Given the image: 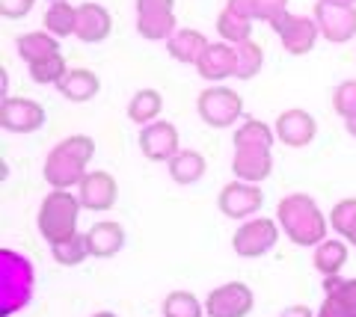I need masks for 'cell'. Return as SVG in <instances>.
Returning a JSON list of instances; mask_svg holds the SVG:
<instances>
[{
	"label": "cell",
	"mask_w": 356,
	"mask_h": 317,
	"mask_svg": "<svg viewBox=\"0 0 356 317\" xmlns=\"http://www.w3.org/2000/svg\"><path fill=\"white\" fill-rule=\"evenodd\" d=\"M264 202V193L261 187L247 181H235V184H226L220 193V211L229 216V220H250V216L259 211Z\"/></svg>",
	"instance_id": "cell-12"
},
{
	"label": "cell",
	"mask_w": 356,
	"mask_h": 317,
	"mask_svg": "<svg viewBox=\"0 0 356 317\" xmlns=\"http://www.w3.org/2000/svg\"><path fill=\"white\" fill-rule=\"evenodd\" d=\"M33 3H36V0H0V15L9 18V21L24 18L33 9Z\"/></svg>",
	"instance_id": "cell-36"
},
{
	"label": "cell",
	"mask_w": 356,
	"mask_h": 317,
	"mask_svg": "<svg viewBox=\"0 0 356 317\" xmlns=\"http://www.w3.org/2000/svg\"><path fill=\"white\" fill-rule=\"evenodd\" d=\"M315 21L321 36L336 42V45H344V42L353 39L356 33V12L350 6H336V3H318L315 6Z\"/></svg>",
	"instance_id": "cell-13"
},
{
	"label": "cell",
	"mask_w": 356,
	"mask_h": 317,
	"mask_svg": "<svg viewBox=\"0 0 356 317\" xmlns=\"http://www.w3.org/2000/svg\"><path fill=\"white\" fill-rule=\"evenodd\" d=\"M288 0H229L226 9L229 12H235L241 18H247V21H255V18H261V21H276L282 12H288Z\"/></svg>",
	"instance_id": "cell-23"
},
{
	"label": "cell",
	"mask_w": 356,
	"mask_h": 317,
	"mask_svg": "<svg viewBox=\"0 0 356 317\" xmlns=\"http://www.w3.org/2000/svg\"><path fill=\"white\" fill-rule=\"evenodd\" d=\"M48 3H69V0H48Z\"/></svg>",
	"instance_id": "cell-41"
},
{
	"label": "cell",
	"mask_w": 356,
	"mask_h": 317,
	"mask_svg": "<svg viewBox=\"0 0 356 317\" xmlns=\"http://www.w3.org/2000/svg\"><path fill=\"white\" fill-rule=\"evenodd\" d=\"M86 246H89V255H95V258H113L125 246V228L110 220L95 223L86 232Z\"/></svg>",
	"instance_id": "cell-19"
},
{
	"label": "cell",
	"mask_w": 356,
	"mask_h": 317,
	"mask_svg": "<svg viewBox=\"0 0 356 317\" xmlns=\"http://www.w3.org/2000/svg\"><path fill=\"white\" fill-rule=\"evenodd\" d=\"M211 42L202 36L199 30H175L170 39H166V48H170V57L184 62V65H196L199 60H202V53L208 51Z\"/></svg>",
	"instance_id": "cell-20"
},
{
	"label": "cell",
	"mask_w": 356,
	"mask_h": 317,
	"mask_svg": "<svg viewBox=\"0 0 356 317\" xmlns=\"http://www.w3.org/2000/svg\"><path fill=\"white\" fill-rule=\"evenodd\" d=\"M95 155V143L92 137L86 134H74V137H65L63 143H57L48 157H44V181L51 184L54 190H69L74 184L83 181L86 175V163L92 160Z\"/></svg>",
	"instance_id": "cell-1"
},
{
	"label": "cell",
	"mask_w": 356,
	"mask_h": 317,
	"mask_svg": "<svg viewBox=\"0 0 356 317\" xmlns=\"http://www.w3.org/2000/svg\"><path fill=\"white\" fill-rule=\"evenodd\" d=\"M116 196H119L116 178L104 169L86 172L83 181L77 184V199H81L86 211H110L116 205Z\"/></svg>",
	"instance_id": "cell-10"
},
{
	"label": "cell",
	"mask_w": 356,
	"mask_h": 317,
	"mask_svg": "<svg viewBox=\"0 0 356 317\" xmlns=\"http://www.w3.org/2000/svg\"><path fill=\"white\" fill-rule=\"evenodd\" d=\"M276 130L270 125L259 122V119H247L238 134H235V148H273Z\"/></svg>",
	"instance_id": "cell-28"
},
{
	"label": "cell",
	"mask_w": 356,
	"mask_h": 317,
	"mask_svg": "<svg viewBox=\"0 0 356 317\" xmlns=\"http://www.w3.org/2000/svg\"><path fill=\"white\" fill-rule=\"evenodd\" d=\"M252 291L243 282H229L208 293L205 314L208 317H247L252 311Z\"/></svg>",
	"instance_id": "cell-8"
},
{
	"label": "cell",
	"mask_w": 356,
	"mask_h": 317,
	"mask_svg": "<svg viewBox=\"0 0 356 317\" xmlns=\"http://www.w3.org/2000/svg\"><path fill=\"white\" fill-rule=\"evenodd\" d=\"M65 71H69V65H65L63 53H51V57H44L39 62H30V78L36 83H44V86L48 83L57 86L65 78Z\"/></svg>",
	"instance_id": "cell-33"
},
{
	"label": "cell",
	"mask_w": 356,
	"mask_h": 317,
	"mask_svg": "<svg viewBox=\"0 0 356 317\" xmlns=\"http://www.w3.org/2000/svg\"><path fill=\"white\" fill-rule=\"evenodd\" d=\"M332 107L341 119L356 116V80H344L336 92H332Z\"/></svg>",
	"instance_id": "cell-35"
},
{
	"label": "cell",
	"mask_w": 356,
	"mask_h": 317,
	"mask_svg": "<svg viewBox=\"0 0 356 317\" xmlns=\"http://www.w3.org/2000/svg\"><path fill=\"white\" fill-rule=\"evenodd\" d=\"M60 95L65 101H74V104H83L89 98H95L98 89H102V80H98V74H92L89 69H69L65 71V78L57 83Z\"/></svg>",
	"instance_id": "cell-21"
},
{
	"label": "cell",
	"mask_w": 356,
	"mask_h": 317,
	"mask_svg": "<svg viewBox=\"0 0 356 317\" xmlns=\"http://www.w3.org/2000/svg\"><path fill=\"white\" fill-rule=\"evenodd\" d=\"M44 125V107L33 98H3L0 104V128L13 134H36Z\"/></svg>",
	"instance_id": "cell-9"
},
{
	"label": "cell",
	"mask_w": 356,
	"mask_h": 317,
	"mask_svg": "<svg viewBox=\"0 0 356 317\" xmlns=\"http://www.w3.org/2000/svg\"><path fill=\"white\" fill-rule=\"evenodd\" d=\"M3 317H9V314H3Z\"/></svg>",
	"instance_id": "cell-42"
},
{
	"label": "cell",
	"mask_w": 356,
	"mask_h": 317,
	"mask_svg": "<svg viewBox=\"0 0 356 317\" xmlns=\"http://www.w3.org/2000/svg\"><path fill=\"white\" fill-rule=\"evenodd\" d=\"M199 78H205L211 83H220L226 78H235V48L232 45H208V51L202 53V60L196 62Z\"/></svg>",
	"instance_id": "cell-18"
},
{
	"label": "cell",
	"mask_w": 356,
	"mask_h": 317,
	"mask_svg": "<svg viewBox=\"0 0 356 317\" xmlns=\"http://www.w3.org/2000/svg\"><path fill=\"white\" fill-rule=\"evenodd\" d=\"M270 27L280 33L282 48H285L288 53H294V57H303V53H309L312 48H315L318 36H321V30H318V21H315V18L288 15V12H282L276 21H270Z\"/></svg>",
	"instance_id": "cell-6"
},
{
	"label": "cell",
	"mask_w": 356,
	"mask_h": 317,
	"mask_svg": "<svg viewBox=\"0 0 356 317\" xmlns=\"http://www.w3.org/2000/svg\"><path fill=\"white\" fill-rule=\"evenodd\" d=\"M170 175L175 184L181 187H191V184H199L205 178V157L199 151H191V148H181L178 155L170 160Z\"/></svg>",
	"instance_id": "cell-22"
},
{
	"label": "cell",
	"mask_w": 356,
	"mask_h": 317,
	"mask_svg": "<svg viewBox=\"0 0 356 317\" xmlns=\"http://www.w3.org/2000/svg\"><path fill=\"white\" fill-rule=\"evenodd\" d=\"M280 317H315V314H312L309 305H288Z\"/></svg>",
	"instance_id": "cell-37"
},
{
	"label": "cell",
	"mask_w": 356,
	"mask_h": 317,
	"mask_svg": "<svg viewBox=\"0 0 356 317\" xmlns=\"http://www.w3.org/2000/svg\"><path fill=\"white\" fill-rule=\"evenodd\" d=\"M276 139L291 148H303L309 146L318 134V122L312 119L306 110H285L280 119H276Z\"/></svg>",
	"instance_id": "cell-14"
},
{
	"label": "cell",
	"mask_w": 356,
	"mask_h": 317,
	"mask_svg": "<svg viewBox=\"0 0 356 317\" xmlns=\"http://www.w3.org/2000/svg\"><path fill=\"white\" fill-rule=\"evenodd\" d=\"M140 151L154 163H170L178 151V128L172 122H152L140 134Z\"/></svg>",
	"instance_id": "cell-11"
},
{
	"label": "cell",
	"mask_w": 356,
	"mask_h": 317,
	"mask_svg": "<svg viewBox=\"0 0 356 317\" xmlns=\"http://www.w3.org/2000/svg\"><path fill=\"white\" fill-rule=\"evenodd\" d=\"M161 110H163V98L158 89H140V92H134V98L128 101V119L140 128L158 122Z\"/></svg>",
	"instance_id": "cell-24"
},
{
	"label": "cell",
	"mask_w": 356,
	"mask_h": 317,
	"mask_svg": "<svg viewBox=\"0 0 356 317\" xmlns=\"http://www.w3.org/2000/svg\"><path fill=\"white\" fill-rule=\"evenodd\" d=\"M175 0H137V30L143 39L161 42L175 33Z\"/></svg>",
	"instance_id": "cell-7"
},
{
	"label": "cell",
	"mask_w": 356,
	"mask_h": 317,
	"mask_svg": "<svg viewBox=\"0 0 356 317\" xmlns=\"http://www.w3.org/2000/svg\"><path fill=\"white\" fill-rule=\"evenodd\" d=\"M344 125H348V134L356 139V116L353 119H344Z\"/></svg>",
	"instance_id": "cell-38"
},
{
	"label": "cell",
	"mask_w": 356,
	"mask_h": 317,
	"mask_svg": "<svg viewBox=\"0 0 356 317\" xmlns=\"http://www.w3.org/2000/svg\"><path fill=\"white\" fill-rule=\"evenodd\" d=\"M276 216H280L288 240L297 246H318L321 240H327V216L306 193L285 196L276 207Z\"/></svg>",
	"instance_id": "cell-2"
},
{
	"label": "cell",
	"mask_w": 356,
	"mask_h": 317,
	"mask_svg": "<svg viewBox=\"0 0 356 317\" xmlns=\"http://www.w3.org/2000/svg\"><path fill=\"white\" fill-rule=\"evenodd\" d=\"M113 30V18L102 3H81L77 6V27H74V36L86 42V45H98L104 42Z\"/></svg>",
	"instance_id": "cell-15"
},
{
	"label": "cell",
	"mask_w": 356,
	"mask_h": 317,
	"mask_svg": "<svg viewBox=\"0 0 356 317\" xmlns=\"http://www.w3.org/2000/svg\"><path fill=\"white\" fill-rule=\"evenodd\" d=\"M44 30L51 33V36H72L74 27H77V6L72 3H51L48 12H44Z\"/></svg>",
	"instance_id": "cell-29"
},
{
	"label": "cell",
	"mask_w": 356,
	"mask_h": 317,
	"mask_svg": "<svg viewBox=\"0 0 356 317\" xmlns=\"http://www.w3.org/2000/svg\"><path fill=\"white\" fill-rule=\"evenodd\" d=\"M280 240V228L273 220H264V216H255V220L243 223L235 237H232V246L241 258H259L264 252H270Z\"/></svg>",
	"instance_id": "cell-5"
},
{
	"label": "cell",
	"mask_w": 356,
	"mask_h": 317,
	"mask_svg": "<svg viewBox=\"0 0 356 317\" xmlns=\"http://www.w3.org/2000/svg\"><path fill=\"white\" fill-rule=\"evenodd\" d=\"M196 110L211 128H232L243 116V98L235 89H226V86H211L199 95Z\"/></svg>",
	"instance_id": "cell-4"
},
{
	"label": "cell",
	"mask_w": 356,
	"mask_h": 317,
	"mask_svg": "<svg viewBox=\"0 0 356 317\" xmlns=\"http://www.w3.org/2000/svg\"><path fill=\"white\" fill-rule=\"evenodd\" d=\"M348 264V246L344 240H321L315 249V267L324 276H339L341 267Z\"/></svg>",
	"instance_id": "cell-26"
},
{
	"label": "cell",
	"mask_w": 356,
	"mask_h": 317,
	"mask_svg": "<svg viewBox=\"0 0 356 317\" xmlns=\"http://www.w3.org/2000/svg\"><path fill=\"white\" fill-rule=\"evenodd\" d=\"M217 33L229 42V45H241V42L252 39V21L229 12V9H222L220 18H217Z\"/></svg>",
	"instance_id": "cell-31"
},
{
	"label": "cell",
	"mask_w": 356,
	"mask_h": 317,
	"mask_svg": "<svg viewBox=\"0 0 356 317\" xmlns=\"http://www.w3.org/2000/svg\"><path fill=\"white\" fill-rule=\"evenodd\" d=\"M327 302L318 317H356V282H341L339 276H327Z\"/></svg>",
	"instance_id": "cell-17"
},
{
	"label": "cell",
	"mask_w": 356,
	"mask_h": 317,
	"mask_svg": "<svg viewBox=\"0 0 356 317\" xmlns=\"http://www.w3.org/2000/svg\"><path fill=\"white\" fill-rule=\"evenodd\" d=\"M321 3H336V6H353L356 0H321Z\"/></svg>",
	"instance_id": "cell-39"
},
{
	"label": "cell",
	"mask_w": 356,
	"mask_h": 317,
	"mask_svg": "<svg viewBox=\"0 0 356 317\" xmlns=\"http://www.w3.org/2000/svg\"><path fill=\"white\" fill-rule=\"evenodd\" d=\"M83 205L77 196H72L69 190H54L44 196V202L39 207V216H36V225H39V234L48 240V243H63L77 234V216H81Z\"/></svg>",
	"instance_id": "cell-3"
},
{
	"label": "cell",
	"mask_w": 356,
	"mask_h": 317,
	"mask_svg": "<svg viewBox=\"0 0 356 317\" xmlns=\"http://www.w3.org/2000/svg\"><path fill=\"white\" fill-rule=\"evenodd\" d=\"M18 53L24 62H39L51 53H60V42L57 36H51L48 30H36V33H24L18 39Z\"/></svg>",
	"instance_id": "cell-25"
},
{
	"label": "cell",
	"mask_w": 356,
	"mask_h": 317,
	"mask_svg": "<svg viewBox=\"0 0 356 317\" xmlns=\"http://www.w3.org/2000/svg\"><path fill=\"white\" fill-rule=\"evenodd\" d=\"M92 317H116L113 311H98V314H92Z\"/></svg>",
	"instance_id": "cell-40"
},
{
	"label": "cell",
	"mask_w": 356,
	"mask_h": 317,
	"mask_svg": "<svg viewBox=\"0 0 356 317\" xmlns=\"http://www.w3.org/2000/svg\"><path fill=\"white\" fill-rule=\"evenodd\" d=\"M232 172L238 181L259 184L273 172L270 148H235V160H232Z\"/></svg>",
	"instance_id": "cell-16"
},
{
	"label": "cell",
	"mask_w": 356,
	"mask_h": 317,
	"mask_svg": "<svg viewBox=\"0 0 356 317\" xmlns=\"http://www.w3.org/2000/svg\"><path fill=\"white\" fill-rule=\"evenodd\" d=\"M161 311L163 317H205V305L191 291H172V293H166Z\"/></svg>",
	"instance_id": "cell-30"
},
{
	"label": "cell",
	"mask_w": 356,
	"mask_h": 317,
	"mask_svg": "<svg viewBox=\"0 0 356 317\" xmlns=\"http://www.w3.org/2000/svg\"><path fill=\"white\" fill-rule=\"evenodd\" d=\"M54 252V261L63 267H77L83 264V261L89 258V246H86V234H74L69 240H63V243H54L51 246Z\"/></svg>",
	"instance_id": "cell-32"
},
{
	"label": "cell",
	"mask_w": 356,
	"mask_h": 317,
	"mask_svg": "<svg viewBox=\"0 0 356 317\" xmlns=\"http://www.w3.org/2000/svg\"><path fill=\"white\" fill-rule=\"evenodd\" d=\"M235 48V78L238 80H250L261 71V62H264V51L259 42H241V45H232Z\"/></svg>",
	"instance_id": "cell-27"
},
{
	"label": "cell",
	"mask_w": 356,
	"mask_h": 317,
	"mask_svg": "<svg viewBox=\"0 0 356 317\" xmlns=\"http://www.w3.org/2000/svg\"><path fill=\"white\" fill-rule=\"evenodd\" d=\"M330 223L344 240H348V243L356 246V199H344V202H339L336 207H332Z\"/></svg>",
	"instance_id": "cell-34"
}]
</instances>
